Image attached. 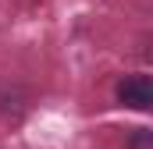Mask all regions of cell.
<instances>
[{
	"mask_svg": "<svg viewBox=\"0 0 153 149\" xmlns=\"http://www.w3.org/2000/svg\"><path fill=\"white\" fill-rule=\"evenodd\" d=\"M117 103L128 110H150L153 107V82L150 74H128L117 82Z\"/></svg>",
	"mask_w": 153,
	"mask_h": 149,
	"instance_id": "obj_1",
	"label": "cell"
},
{
	"mask_svg": "<svg viewBox=\"0 0 153 149\" xmlns=\"http://www.w3.org/2000/svg\"><path fill=\"white\" fill-rule=\"evenodd\" d=\"M128 149H150V131H146V128H139V135H135V142H132Z\"/></svg>",
	"mask_w": 153,
	"mask_h": 149,
	"instance_id": "obj_2",
	"label": "cell"
}]
</instances>
